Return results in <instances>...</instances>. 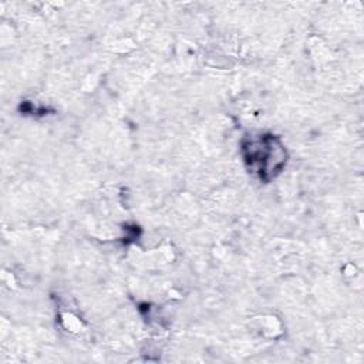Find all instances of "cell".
<instances>
[{
	"instance_id": "obj_1",
	"label": "cell",
	"mask_w": 364,
	"mask_h": 364,
	"mask_svg": "<svg viewBox=\"0 0 364 364\" xmlns=\"http://www.w3.org/2000/svg\"><path fill=\"white\" fill-rule=\"evenodd\" d=\"M240 152L247 169L264 182L276 178L287 162V151L280 138L273 134L246 136Z\"/></svg>"
}]
</instances>
